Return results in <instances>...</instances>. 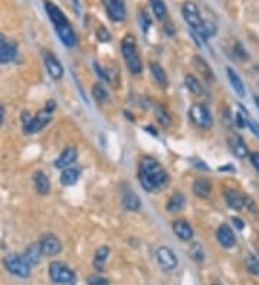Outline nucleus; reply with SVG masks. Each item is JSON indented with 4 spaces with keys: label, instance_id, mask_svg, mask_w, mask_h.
<instances>
[{
    "label": "nucleus",
    "instance_id": "1",
    "mask_svg": "<svg viewBox=\"0 0 259 285\" xmlns=\"http://www.w3.org/2000/svg\"><path fill=\"white\" fill-rule=\"evenodd\" d=\"M167 173L159 164V161L153 157H144L140 163V183L147 192L157 190L166 185Z\"/></svg>",
    "mask_w": 259,
    "mask_h": 285
},
{
    "label": "nucleus",
    "instance_id": "2",
    "mask_svg": "<svg viewBox=\"0 0 259 285\" xmlns=\"http://www.w3.org/2000/svg\"><path fill=\"white\" fill-rule=\"evenodd\" d=\"M121 52H123L124 59L127 63V68L130 69V72H133L134 75L140 74L141 69H143V65H141V59L138 56V52H137L136 40L133 36H125L121 42Z\"/></svg>",
    "mask_w": 259,
    "mask_h": 285
},
{
    "label": "nucleus",
    "instance_id": "3",
    "mask_svg": "<svg viewBox=\"0 0 259 285\" xmlns=\"http://www.w3.org/2000/svg\"><path fill=\"white\" fill-rule=\"evenodd\" d=\"M49 277L55 284L75 285L76 274L63 262L55 261L49 265Z\"/></svg>",
    "mask_w": 259,
    "mask_h": 285
},
{
    "label": "nucleus",
    "instance_id": "4",
    "mask_svg": "<svg viewBox=\"0 0 259 285\" xmlns=\"http://www.w3.org/2000/svg\"><path fill=\"white\" fill-rule=\"evenodd\" d=\"M3 264H4L6 270L10 274H13V275H16V277H20V278L30 277V265L20 255L10 254V255L4 257Z\"/></svg>",
    "mask_w": 259,
    "mask_h": 285
},
{
    "label": "nucleus",
    "instance_id": "5",
    "mask_svg": "<svg viewBox=\"0 0 259 285\" xmlns=\"http://www.w3.org/2000/svg\"><path fill=\"white\" fill-rule=\"evenodd\" d=\"M182 13H183V17H185L186 22L192 26L200 36L203 37V20L200 17L198 6L193 1H186L183 7H182Z\"/></svg>",
    "mask_w": 259,
    "mask_h": 285
},
{
    "label": "nucleus",
    "instance_id": "6",
    "mask_svg": "<svg viewBox=\"0 0 259 285\" xmlns=\"http://www.w3.org/2000/svg\"><path fill=\"white\" fill-rule=\"evenodd\" d=\"M190 118L195 124L200 128H209L212 127V115L206 105L203 104H193L190 108Z\"/></svg>",
    "mask_w": 259,
    "mask_h": 285
},
{
    "label": "nucleus",
    "instance_id": "7",
    "mask_svg": "<svg viewBox=\"0 0 259 285\" xmlns=\"http://www.w3.org/2000/svg\"><path fill=\"white\" fill-rule=\"evenodd\" d=\"M157 262L164 271H173L177 268V257L169 247H160L156 252Z\"/></svg>",
    "mask_w": 259,
    "mask_h": 285
},
{
    "label": "nucleus",
    "instance_id": "8",
    "mask_svg": "<svg viewBox=\"0 0 259 285\" xmlns=\"http://www.w3.org/2000/svg\"><path fill=\"white\" fill-rule=\"evenodd\" d=\"M102 1H104L105 10L108 13L110 19L114 22H123L127 16L124 0H102Z\"/></svg>",
    "mask_w": 259,
    "mask_h": 285
},
{
    "label": "nucleus",
    "instance_id": "9",
    "mask_svg": "<svg viewBox=\"0 0 259 285\" xmlns=\"http://www.w3.org/2000/svg\"><path fill=\"white\" fill-rule=\"evenodd\" d=\"M39 245H40L42 254L46 255V257H55V255H58L62 251L61 241L55 235H52V234L43 236V238L40 239Z\"/></svg>",
    "mask_w": 259,
    "mask_h": 285
},
{
    "label": "nucleus",
    "instance_id": "10",
    "mask_svg": "<svg viewBox=\"0 0 259 285\" xmlns=\"http://www.w3.org/2000/svg\"><path fill=\"white\" fill-rule=\"evenodd\" d=\"M49 121H50L49 111L42 110L40 112H37L33 118H30V123L26 125V127H23V130H25V133H27V134L37 133V131H40L45 125L48 124Z\"/></svg>",
    "mask_w": 259,
    "mask_h": 285
},
{
    "label": "nucleus",
    "instance_id": "11",
    "mask_svg": "<svg viewBox=\"0 0 259 285\" xmlns=\"http://www.w3.org/2000/svg\"><path fill=\"white\" fill-rule=\"evenodd\" d=\"M229 146H231V150L234 151V154L238 157V159H244L248 156V146L245 144V140L239 134L236 133H232L229 134Z\"/></svg>",
    "mask_w": 259,
    "mask_h": 285
},
{
    "label": "nucleus",
    "instance_id": "12",
    "mask_svg": "<svg viewBox=\"0 0 259 285\" xmlns=\"http://www.w3.org/2000/svg\"><path fill=\"white\" fill-rule=\"evenodd\" d=\"M45 66L48 69V74L53 78V79H61L63 76V68H62L61 62L56 59V56L53 53H45Z\"/></svg>",
    "mask_w": 259,
    "mask_h": 285
},
{
    "label": "nucleus",
    "instance_id": "13",
    "mask_svg": "<svg viewBox=\"0 0 259 285\" xmlns=\"http://www.w3.org/2000/svg\"><path fill=\"white\" fill-rule=\"evenodd\" d=\"M216 238L219 241V244L225 247V248H232L235 244H236V239H235L234 231L231 229L229 225L223 223L218 228V232H216Z\"/></svg>",
    "mask_w": 259,
    "mask_h": 285
},
{
    "label": "nucleus",
    "instance_id": "14",
    "mask_svg": "<svg viewBox=\"0 0 259 285\" xmlns=\"http://www.w3.org/2000/svg\"><path fill=\"white\" fill-rule=\"evenodd\" d=\"M45 9H46V13H48V16H49V19L52 20V23L55 25V27L68 23V19L65 17L63 12L56 4H53L52 1H46L45 3Z\"/></svg>",
    "mask_w": 259,
    "mask_h": 285
},
{
    "label": "nucleus",
    "instance_id": "15",
    "mask_svg": "<svg viewBox=\"0 0 259 285\" xmlns=\"http://www.w3.org/2000/svg\"><path fill=\"white\" fill-rule=\"evenodd\" d=\"M17 53V45L13 40H6L4 45L0 48V63L12 62Z\"/></svg>",
    "mask_w": 259,
    "mask_h": 285
},
{
    "label": "nucleus",
    "instance_id": "16",
    "mask_svg": "<svg viewBox=\"0 0 259 285\" xmlns=\"http://www.w3.org/2000/svg\"><path fill=\"white\" fill-rule=\"evenodd\" d=\"M76 157H78V150L75 149V147H68V149H65L62 151L61 156L58 157V160L55 161V166L58 169L68 167V166H71L76 160Z\"/></svg>",
    "mask_w": 259,
    "mask_h": 285
},
{
    "label": "nucleus",
    "instance_id": "17",
    "mask_svg": "<svg viewBox=\"0 0 259 285\" xmlns=\"http://www.w3.org/2000/svg\"><path fill=\"white\" fill-rule=\"evenodd\" d=\"M173 231L182 241H190L193 238V229L186 221H176L173 223Z\"/></svg>",
    "mask_w": 259,
    "mask_h": 285
},
{
    "label": "nucleus",
    "instance_id": "18",
    "mask_svg": "<svg viewBox=\"0 0 259 285\" xmlns=\"http://www.w3.org/2000/svg\"><path fill=\"white\" fill-rule=\"evenodd\" d=\"M56 32H58V35L61 37V40L66 45V46H69V48L75 46V43H76V36H75L74 30H72V27L69 26V23L56 26Z\"/></svg>",
    "mask_w": 259,
    "mask_h": 285
},
{
    "label": "nucleus",
    "instance_id": "19",
    "mask_svg": "<svg viewBox=\"0 0 259 285\" xmlns=\"http://www.w3.org/2000/svg\"><path fill=\"white\" fill-rule=\"evenodd\" d=\"M225 200H226L228 206L232 208V209L239 211V209L244 208V196L238 190H235V189L225 190Z\"/></svg>",
    "mask_w": 259,
    "mask_h": 285
},
{
    "label": "nucleus",
    "instance_id": "20",
    "mask_svg": "<svg viewBox=\"0 0 259 285\" xmlns=\"http://www.w3.org/2000/svg\"><path fill=\"white\" fill-rule=\"evenodd\" d=\"M42 255H43V254H42V251H40V245H39V244H30V245L26 248L25 254H23L22 257H23L26 262L32 267V265L39 264Z\"/></svg>",
    "mask_w": 259,
    "mask_h": 285
},
{
    "label": "nucleus",
    "instance_id": "21",
    "mask_svg": "<svg viewBox=\"0 0 259 285\" xmlns=\"http://www.w3.org/2000/svg\"><path fill=\"white\" fill-rule=\"evenodd\" d=\"M33 183H35V187H36L37 193H40V195H48L50 190V183H49V179L46 177V174L43 173V172H36V173L33 174Z\"/></svg>",
    "mask_w": 259,
    "mask_h": 285
},
{
    "label": "nucleus",
    "instance_id": "22",
    "mask_svg": "<svg viewBox=\"0 0 259 285\" xmlns=\"http://www.w3.org/2000/svg\"><path fill=\"white\" fill-rule=\"evenodd\" d=\"M226 72H228V78L231 81V85L234 88V91L239 95V97H245V85L242 82V79L239 78V75L235 72L232 68H226Z\"/></svg>",
    "mask_w": 259,
    "mask_h": 285
},
{
    "label": "nucleus",
    "instance_id": "23",
    "mask_svg": "<svg viewBox=\"0 0 259 285\" xmlns=\"http://www.w3.org/2000/svg\"><path fill=\"white\" fill-rule=\"evenodd\" d=\"M193 65H195V68L199 71V74H202L208 81H213V71L210 69V66L208 65V62L202 58V56H199V55H195L193 56Z\"/></svg>",
    "mask_w": 259,
    "mask_h": 285
},
{
    "label": "nucleus",
    "instance_id": "24",
    "mask_svg": "<svg viewBox=\"0 0 259 285\" xmlns=\"http://www.w3.org/2000/svg\"><path fill=\"white\" fill-rule=\"evenodd\" d=\"M193 192L199 198H208L212 192V185L206 179H196L193 183Z\"/></svg>",
    "mask_w": 259,
    "mask_h": 285
},
{
    "label": "nucleus",
    "instance_id": "25",
    "mask_svg": "<svg viewBox=\"0 0 259 285\" xmlns=\"http://www.w3.org/2000/svg\"><path fill=\"white\" fill-rule=\"evenodd\" d=\"M110 255V248L108 247H99L95 251V255H94V267L95 270L98 271H104V264Z\"/></svg>",
    "mask_w": 259,
    "mask_h": 285
},
{
    "label": "nucleus",
    "instance_id": "26",
    "mask_svg": "<svg viewBox=\"0 0 259 285\" xmlns=\"http://www.w3.org/2000/svg\"><path fill=\"white\" fill-rule=\"evenodd\" d=\"M78 179H79V170L76 167L66 169L61 174V183L63 186H72L78 182Z\"/></svg>",
    "mask_w": 259,
    "mask_h": 285
},
{
    "label": "nucleus",
    "instance_id": "27",
    "mask_svg": "<svg viewBox=\"0 0 259 285\" xmlns=\"http://www.w3.org/2000/svg\"><path fill=\"white\" fill-rule=\"evenodd\" d=\"M123 205L125 209H128V211H133V212H137L140 209V199L137 196L134 192H127L125 195H124L123 198Z\"/></svg>",
    "mask_w": 259,
    "mask_h": 285
},
{
    "label": "nucleus",
    "instance_id": "28",
    "mask_svg": "<svg viewBox=\"0 0 259 285\" xmlns=\"http://www.w3.org/2000/svg\"><path fill=\"white\" fill-rule=\"evenodd\" d=\"M185 82H186V87L189 88L195 95H205L206 92H205V88L202 87V84L199 82V79L195 76V75H187L185 78Z\"/></svg>",
    "mask_w": 259,
    "mask_h": 285
},
{
    "label": "nucleus",
    "instance_id": "29",
    "mask_svg": "<svg viewBox=\"0 0 259 285\" xmlns=\"http://www.w3.org/2000/svg\"><path fill=\"white\" fill-rule=\"evenodd\" d=\"M185 206V196L180 192L173 193L172 198L167 202V211L169 212H179Z\"/></svg>",
    "mask_w": 259,
    "mask_h": 285
},
{
    "label": "nucleus",
    "instance_id": "30",
    "mask_svg": "<svg viewBox=\"0 0 259 285\" xmlns=\"http://www.w3.org/2000/svg\"><path fill=\"white\" fill-rule=\"evenodd\" d=\"M150 71H151V74L154 76V79H156L160 85H166V84H167V75H166V71L161 68L160 63H150Z\"/></svg>",
    "mask_w": 259,
    "mask_h": 285
},
{
    "label": "nucleus",
    "instance_id": "31",
    "mask_svg": "<svg viewBox=\"0 0 259 285\" xmlns=\"http://www.w3.org/2000/svg\"><path fill=\"white\" fill-rule=\"evenodd\" d=\"M148 1H150V6L153 9V13L156 14V17L164 19L167 14V7H166L164 0H148Z\"/></svg>",
    "mask_w": 259,
    "mask_h": 285
},
{
    "label": "nucleus",
    "instance_id": "32",
    "mask_svg": "<svg viewBox=\"0 0 259 285\" xmlns=\"http://www.w3.org/2000/svg\"><path fill=\"white\" fill-rule=\"evenodd\" d=\"M156 118H157V121L160 123L163 127H170L172 124V115L169 114V111L164 108V107H156Z\"/></svg>",
    "mask_w": 259,
    "mask_h": 285
},
{
    "label": "nucleus",
    "instance_id": "33",
    "mask_svg": "<svg viewBox=\"0 0 259 285\" xmlns=\"http://www.w3.org/2000/svg\"><path fill=\"white\" fill-rule=\"evenodd\" d=\"M245 264H247V268L249 273L252 274V275L259 277V260L255 255H248Z\"/></svg>",
    "mask_w": 259,
    "mask_h": 285
},
{
    "label": "nucleus",
    "instance_id": "34",
    "mask_svg": "<svg viewBox=\"0 0 259 285\" xmlns=\"http://www.w3.org/2000/svg\"><path fill=\"white\" fill-rule=\"evenodd\" d=\"M92 95L94 98L97 99L98 102H105L108 99V92L105 91V88L102 87L101 84H95L92 88Z\"/></svg>",
    "mask_w": 259,
    "mask_h": 285
},
{
    "label": "nucleus",
    "instance_id": "35",
    "mask_svg": "<svg viewBox=\"0 0 259 285\" xmlns=\"http://www.w3.org/2000/svg\"><path fill=\"white\" fill-rule=\"evenodd\" d=\"M190 255L195 261H203L205 258V254H203V249H202V245L200 244H193L190 247Z\"/></svg>",
    "mask_w": 259,
    "mask_h": 285
},
{
    "label": "nucleus",
    "instance_id": "36",
    "mask_svg": "<svg viewBox=\"0 0 259 285\" xmlns=\"http://www.w3.org/2000/svg\"><path fill=\"white\" fill-rule=\"evenodd\" d=\"M86 283H88V285H110V283L105 278L98 277V275H89Z\"/></svg>",
    "mask_w": 259,
    "mask_h": 285
},
{
    "label": "nucleus",
    "instance_id": "37",
    "mask_svg": "<svg viewBox=\"0 0 259 285\" xmlns=\"http://www.w3.org/2000/svg\"><path fill=\"white\" fill-rule=\"evenodd\" d=\"M215 33H216V27H215V25L210 23V22H205V20H203V39L213 36Z\"/></svg>",
    "mask_w": 259,
    "mask_h": 285
},
{
    "label": "nucleus",
    "instance_id": "38",
    "mask_svg": "<svg viewBox=\"0 0 259 285\" xmlns=\"http://www.w3.org/2000/svg\"><path fill=\"white\" fill-rule=\"evenodd\" d=\"M97 36H98V39L101 40V42H108L110 39H111V35H110V32L105 29V27H99L98 30H97Z\"/></svg>",
    "mask_w": 259,
    "mask_h": 285
},
{
    "label": "nucleus",
    "instance_id": "39",
    "mask_svg": "<svg viewBox=\"0 0 259 285\" xmlns=\"http://www.w3.org/2000/svg\"><path fill=\"white\" fill-rule=\"evenodd\" d=\"M140 22H141V25H143V29L147 30L148 26H150V16H148V13L146 12V10H141V12H140Z\"/></svg>",
    "mask_w": 259,
    "mask_h": 285
},
{
    "label": "nucleus",
    "instance_id": "40",
    "mask_svg": "<svg viewBox=\"0 0 259 285\" xmlns=\"http://www.w3.org/2000/svg\"><path fill=\"white\" fill-rule=\"evenodd\" d=\"M244 206H247L248 209L252 212V213H257V206H255L254 200H252L251 198H248V196H244Z\"/></svg>",
    "mask_w": 259,
    "mask_h": 285
},
{
    "label": "nucleus",
    "instance_id": "41",
    "mask_svg": "<svg viewBox=\"0 0 259 285\" xmlns=\"http://www.w3.org/2000/svg\"><path fill=\"white\" fill-rule=\"evenodd\" d=\"M251 163L254 166V169L259 173V151H255V153H251Z\"/></svg>",
    "mask_w": 259,
    "mask_h": 285
},
{
    "label": "nucleus",
    "instance_id": "42",
    "mask_svg": "<svg viewBox=\"0 0 259 285\" xmlns=\"http://www.w3.org/2000/svg\"><path fill=\"white\" fill-rule=\"evenodd\" d=\"M248 127L254 131V134H257L259 137V124L258 123H254L252 120H248Z\"/></svg>",
    "mask_w": 259,
    "mask_h": 285
},
{
    "label": "nucleus",
    "instance_id": "43",
    "mask_svg": "<svg viewBox=\"0 0 259 285\" xmlns=\"http://www.w3.org/2000/svg\"><path fill=\"white\" fill-rule=\"evenodd\" d=\"M232 222H234V225L238 228V229H244L245 228V223H244V221L242 219H239V218H232Z\"/></svg>",
    "mask_w": 259,
    "mask_h": 285
},
{
    "label": "nucleus",
    "instance_id": "44",
    "mask_svg": "<svg viewBox=\"0 0 259 285\" xmlns=\"http://www.w3.org/2000/svg\"><path fill=\"white\" fill-rule=\"evenodd\" d=\"M164 29H166V32H167L169 35H173V33H174V29H173L172 23H167V25L164 26Z\"/></svg>",
    "mask_w": 259,
    "mask_h": 285
},
{
    "label": "nucleus",
    "instance_id": "45",
    "mask_svg": "<svg viewBox=\"0 0 259 285\" xmlns=\"http://www.w3.org/2000/svg\"><path fill=\"white\" fill-rule=\"evenodd\" d=\"M6 40H7V37L4 36L3 33H0V48H1L3 45H4V42H6Z\"/></svg>",
    "mask_w": 259,
    "mask_h": 285
},
{
    "label": "nucleus",
    "instance_id": "46",
    "mask_svg": "<svg viewBox=\"0 0 259 285\" xmlns=\"http://www.w3.org/2000/svg\"><path fill=\"white\" fill-rule=\"evenodd\" d=\"M3 117H4V108H3V105L0 104V123L3 121Z\"/></svg>",
    "mask_w": 259,
    "mask_h": 285
},
{
    "label": "nucleus",
    "instance_id": "47",
    "mask_svg": "<svg viewBox=\"0 0 259 285\" xmlns=\"http://www.w3.org/2000/svg\"><path fill=\"white\" fill-rule=\"evenodd\" d=\"M254 101H255V104L259 107V95H255V98H254Z\"/></svg>",
    "mask_w": 259,
    "mask_h": 285
},
{
    "label": "nucleus",
    "instance_id": "48",
    "mask_svg": "<svg viewBox=\"0 0 259 285\" xmlns=\"http://www.w3.org/2000/svg\"><path fill=\"white\" fill-rule=\"evenodd\" d=\"M212 285H219V284H212Z\"/></svg>",
    "mask_w": 259,
    "mask_h": 285
}]
</instances>
